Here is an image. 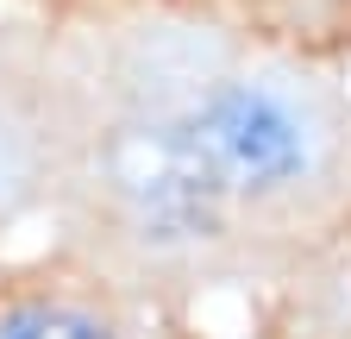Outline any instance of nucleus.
Instances as JSON below:
<instances>
[{
    "label": "nucleus",
    "mask_w": 351,
    "mask_h": 339,
    "mask_svg": "<svg viewBox=\"0 0 351 339\" xmlns=\"http://www.w3.org/2000/svg\"><path fill=\"white\" fill-rule=\"evenodd\" d=\"M107 176L113 189L138 207V220L157 226L163 239L207 233L213 207H219V163L195 139V126H132L107 151Z\"/></svg>",
    "instance_id": "nucleus-1"
},
{
    "label": "nucleus",
    "mask_w": 351,
    "mask_h": 339,
    "mask_svg": "<svg viewBox=\"0 0 351 339\" xmlns=\"http://www.w3.org/2000/svg\"><path fill=\"white\" fill-rule=\"evenodd\" d=\"M195 139L219 163V176L245 183V189L289 183L295 170H301V157H307L301 126L289 119V107L270 101V95H257V89H219L195 113Z\"/></svg>",
    "instance_id": "nucleus-2"
},
{
    "label": "nucleus",
    "mask_w": 351,
    "mask_h": 339,
    "mask_svg": "<svg viewBox=\"0 0 351 339\" xmlns=\"http://www.w3.org/2000/svg\"><path fill=\"white\" fill-rule=\"evenodd\" d=\"M0 339H107V333L82 314H19L0 327Z\"/></svg>",
    "instance_id": "nucleus-3"
}]
</instances>
